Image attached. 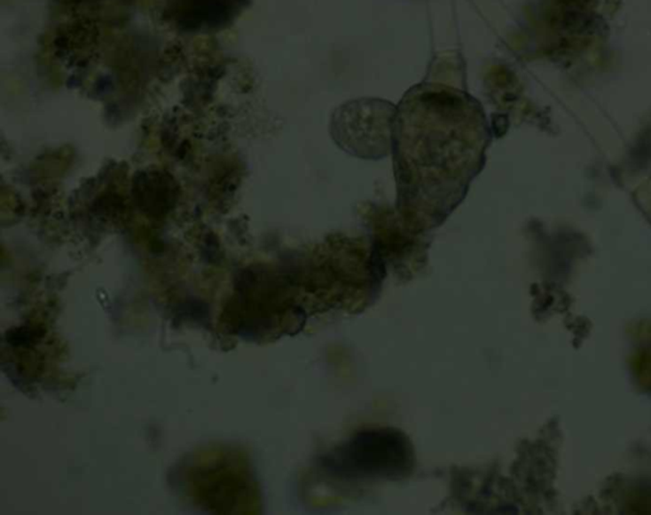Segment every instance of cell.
I'll return each instance as SVG.
<instances>
[{
    "label": "cell",
    "mask_w": 651,
    "mask_h": 515,
    "mask_svg": "<svg viewBox=\"0 0 651 515\" xmlns=\"http://www.w3.org/2000/svg\"><path fill=\"white\" fill-rule=\"evenodd\" d=\"M395 123L400 204L448 216L482 166L489 131L480 106L459 91L420 87L401 103Z\"/></svg>",
    "instance_id": "1"
},
{
    "label": "cell",
    "mask_w": 651,
    "mask_h": 515,
    "mask_svg": "<svg viewBox=\"0 0 651 515\" xmlns=\"http://www.w3.org/2000/svg\"><path fill=\"white\" fill-rule=\"evenodd\" d=\"M322 467L341 479H398L413 467L410 440L393 429L357 432L322 458Z\"/></svg>",
    "instance_id": "2"
},
{
    "label": "cell",
    "mask_w": 651,
    "mask_h": 515,
    "mask_svg": "<svg viewBox=\"0 0 651 515\" xmlns=\"http://www.w3.org/2000/svg\"><path fill=\"white\" fill-rule=\"evenodd\" d=\"M37 337H39V332L36 329L23 328L12 329V331L8 332L7 340L12 345L20 346L27 345V344L32 343Z\"/></svg>",
    "instance_id": "3"
}]
</instances>
